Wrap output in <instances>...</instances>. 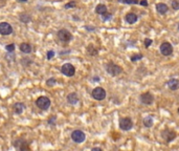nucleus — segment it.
<instances>
[{"instance_id": "obj_1", "label": "nucleus", "mask_w": 179, "mask_h": 151, "mask_svg": "<svg viewBox=\"0 0 179 151\" xmlns=\"http://www.w3.org/2000/svg\"><path fill=\"white\" fill-rule=\"evenodd\" d=\"M14 147L18 151H28L29 150V143L23 137H18L14 142Z\"/></svg>"}, {"instance_id": "obj_2", "label": "nucleus", "mask_w": 179, "mask_h": 151, "mask_svg": "<svg viewBox=\"0 0 179 151\" xmlns=\"http://www.w3.org/2000/svg\"><path fill=\"white\" fill-rule=\"evenodd\" d=\"M106 70L109 74H111L112 77H116V76H119V74L121 72L123 69L121 68V66L116 65L115 63H113V62H109L106 66Z\"/></svg>"}, {"instance_id": "obj_3", "label": "nucleus", "mask_w": 179, "mask_h": 151, "mask_svg": "<svg viewBox=\"0 0 179 151\" xmlns=\"http://www.w3.org/2000/svg\"><path fill=\"white\" fill-rule=\"evenodd\" d=\"M50 100L47 98V97H44V96H42V97H39L38 99H37L36 101V105H37V107L40 108V109L42 110H46L49 108L50 106Z\"/></svg>"}, {"instance_id": "obj_4", "label": "nucleus", "mask_w": 179, "mask_h": 151, "mask_svg": "<svg viewBox=\"0 0 179 151\" xmlns=\"http://www.w3.org/2000/svg\"><path fill=\"white\" fill-rule=\"evenodd\" d=\"M71 140L77 144L83 143L86 140V134L82 130H75L71 132Z\"/></svg>"}, {"instance_id": "obj_5", "label": "nucleus", "mask_w": 179, "mask_h": 151, "mask_svg": "<svg viewBox=\"0 0 179 151\" xmlns=\"http://www.w3.org/2000/svg\"><path fill=\"white\" fill-rule=\"evenodd\" d=\"M91 96L93 99L97 100V101H102L106 98V91L102 87H95L91 92Z\"/></svg>"}, {"instance_id": "obj_6", "label": "nucleus", "mask_w": 179, "mask_h": 151, "mask_svg": "<svg viewBox=\"0 0 179 151\" xmlns=\"http://www.w3.org/2000/svg\"><path fill=\"white\" fill-rule=\"evenodd\" d=\"M61 72L62 74L67 76V77H72L75 74V66L70 63H65L62 67H61Z\"/></svg>"}, {"instance_id": "obj_7", "label": "nucleus", "mask_w": 179, "mask_h": 151, "mask_svg": "<svg viewBox=\"0 0 179 151\" xmlns=\"http://www.w3.org/2000/svg\"><path fill=\"white\" fill-rule=\"evenodd\" d=\"M119 127L121 129L125 130V131H128V130L132 129L133 127V122L130 118H121L119 120Z\"/></svg>"}, {"instance_id": "obj_8", "label": "nucleus", "mask_w": 179, "mask_h": 151, "mask_svg": "<svg viewBox=\"0 0 179 151\" xmlns=\"http://www.w3.org/2000/svg\"><path fill=\"white\" fill-rule=\"evenodd\" d=\"M58 38L60 39L62 42H69L72 39V35L70 34V32L65 28H62L58 32Z\"/></svg>"}, {"instance_id": "obj_9", "label": "nucleus", "mask_w": 179, "mask_h": 151, "mask_svg": "<svg viewBox=\"0 0 179 151\" xmlns=\"http://www.w3.org/2000/svg\"><path fill=\"white\" fill-rule=\"evenodd\" d=\"M13 33V28L8 22H1L0 23V34L2 36H8Z\"/></svg>"}, {"instance_id": "obj_10", "label": "nucleus", "mask_w": 179, "mask_h": 151, "mask_svg": "<svg viewBox=\"0 0 179 151\" xmlns=\"http://www.w3.org/2000/svg\"><path fill=\"white\" fill-rule=\"evenodd\" d=\"M160 52H161L163 56L172 55V52H173V46L171 45V43H169V42H163V43L160 45Z\"/></svg>"}, {"instance_id": "obj_11", "label": "nucleus", "mask_w": 179, "mask_h": 151, "mask_svg": "<svg viewBox=\"0 0 179 151\" xmlns=\"http://www.w3.org/2000/svg\"><path fill=\"white\" fill-rule=\"evenodd\" d=\"M141 102L145 105H151L154 102V96L151 92H143L141 96Z\"/></svg>"}, {"instance_id": "obj_12", "label": "nucleus", "mask_w": 179, "mask_h": 151, "mask_svg": "<svg viewBox=\"0 0 179 151\" xmlns=\"http://www.w3.org/2000/svg\"><path fill=\"white\" fill-rule=\"evenodd\" d=\"M161 137H163L168 143H170V142H172V141L176 137V132L171 129H165L161 132Z\"/></svg>"}, {"instance_id": "obj_13", "label": "nucleus", "mask_w": 179, "mask_h": 151, "mask_svg": "<svg viewBox=\"0 0 179 151\" xmlns=\"http://www.w3.org/2000/svg\"><path fill=\"white\" fill-rule=\"evenodd\" d=\"M156 11L161 15H165V13H168L169 6L165 3H157L156 4Z\"/></svg>"}, {"instance_id": "obj_14", "label": "nucleus", "mask_w": 179, "mask_h": 151, "mask_svg": "<svg viewBox=\"0 0 179 151\" xmlns=\"http://www.w3.org/2000/svg\"><path fill=\"white\" fill-rule=\"evenodd\" d=\"M67 102H68L70 105H75L79 102V97L75 92H71L67 96Z\"/></svg>"}, {"instance_id": "obj_15", "label": "nucleus", "mask_w": 179, "mask_h": 151, "mask_svg": "<svg viewBox=\"0 0 179 151\" xmlns=\"http://www.w3.org/2000/svg\"><path fill=\"white\" fill-rule=\"evenodd\" d=\"M168 86L172 90H177L179 88V80L177 79H171L168 82Z\"/></svg>"}, {"instance_id": "obj_16", "label": "nucleus", "mask_w": 179, "mask_h": 151, "mask_svg": "<svg viewBox=\"0 0 179 151\" xmlns=\"http://www.w3.org/2000/svg\"><path fill=\"white\" fill-rule=\"evenodd\" d=\"M25 109V105L23 103H16L14 105V112L16 114H21Z\"/></svg>"}, {"instance_id": "obj_17", "label": "nucleus", "mask_w": 179, "mask_h": 151, "mask_svg": "<svg viewBox=\"0 0 179 151\" xmlns=\"http://www.w3.org/2000/svg\"><path fill=\"white\" fill-rule=\"evenodd\" d=\"M126 21H127L129 24H133V23H135V22L137 21V15L134 14V13H129V14H127V16H126Z\"/></svg>"}, {"instance_id": "obj_18", "label": "nucleus", "mask_w": 179, "mask_h": 151, "mask_svg": "<svg viewBox=\"0 0 179 151\" xmlns=\"http://www.w3.org/2000/svg\"><path fill=\"white\" fill-rule=\"evenodd\" d=\"M20 50L22 52H24V54H29V52H32L33 48H32V45H30V44L22 43V44H20Z\"/></svg>"}, {"instance_id": "obj_19", "label": "nucleus", "mask_w": 179, "mask_h": 151, "mask_svg": "<svg viewBox=\"0 0 179 151\" xmlns=\"http://www.w3.org/2000/svg\"><path fill=\"white\" fill-rule=\"evenodd\" d=\"M95 12H97V14L105 15L107 13V8H106V6H104V4H99V6L95 8Z\"/></svg>"}, {"instance_id": "obj_20", "label": "nucleus", "mask_w": 179, "mask_h": 151, "mask_svg": "<svg viewBox=\"0 0 179 151\" xmlns=\"http://www.w3.org/2000/svg\"><path fill=\"white\" fill-rule=\"evenodd\" d=\"M143 126L147 127V128H150V127L153 126V118L152 117H146V118L143 119Z\"/></svg>"}, {"instance_id": "obj_21", "label": "nucleus", "mask_w": 179, "mask_h": 151, "mask_svg": "<svg viewBox=\"0 0 179 151\" xmlns=\"http://www.w3.org/2000/svg\"><path fill=\"white\" fill-rule=\"evenodd\" d=\"M119 2L126 3V4H138L139 1L138 0H119Z\"/></svg>"}, {"instance_id": "obj_22", "label": "nucleus", "mask_w": 179, "mask_h": 151, "mask_svg": "<svg viewBox=\"0 0 179 151\" xmlns=\"http://www.w3.org/2000/svg\"><path fill=\"white\" fill-rule=\"evenodd\" d=\"M141 58H143V55H141V54H138V55H133L132 57H131V61H132V62H136V61L141 60Z\"/></svg>"}, {"instance_id": "obj_23", "label": "nucleus", "mask_w": 179, "mask_h": 151, "mask_svg": "<svg viewBox=\"0 0 179 151\" xmlns=\"http://www.w3.org/2000/svg\"><path fill=\"white\" fill-rule=\"evenodd\" d=\"M57 83V81H56V79L55 78H50V79H48L46 81V84H47V86H53Z\"/></svg>"}, {"instance_id": "obj_24", "label": "nucleus", "mask_w": 179, "mask_h": 151, "mask_svg": "<svg viewBox=\"0 0 179 151\" xmlns=\"http://www.w3.org/2000/svg\"><path fill=\"white\" fill-rule=\"evenodd\" d=\"M172 8H174V10H179V0H173L172 1Z\"/></svg>"}, {"instance_id": "obj_25", "label": "nucleus", "mask_w": 179, "mask_h": 151, "mask_svg": "<svg viewBox=\"0 0 179 151\" xmlns=\"http://www.w3.org/2000/svg\"><path fill=\"white\" fill-rule=\"evenodd\" d=\"M5 50H8V52H13L15 50V45L14 44H8L5 46Z\"/></svg>"}, {"instance_id": "obj_26", "label": "nucleus", "mask_w": 179, "mask_h": 151, "mask_svg": "<svg viewBox=\"0 0 179 151\" xmlns=\"http://www.w3.org/2000/svg\"><path fill=\"white\" fill-rule=\"evenodd\" d=\"M56 120H57V118H56L55 115H53V117H51V118L48 120V124H49V125H51V126H55V125H56Z\"/></svg>"}, {"instance_id": "obj_27", "label": "nucleus", "mask_w": 179, "mask_h": 151, "mask_svg": "<svg viewBox=\"0 0 179 151\" xmlns=\"http://www.w3.org/2000/svg\"><path fill=\"white\" fill-rule=\"evenodd\" d=\"M75 6V1H71V2H68L65 4V8H71Z\"/></svg>"}, {"instance_id": "obj_28", "label": "nucleus", "mask_w": 179, "mask_h": 151, "mask_svg": "<svg viewBox=\"0 0 179 151\" xmlns=\"http://www.w3.org/2000/svg\"><path fill=\"white\" fill-rule=\"evenodd\" d=\"M53 56H55V52H53V50H49V52H47V59H48V60L52 59Z\"/></svg>"}, {"instance_id": "obj_29", "label": "nucleus", "mask_w": 179, "mask_h": 151, "mask_svg": "<svg viewBox=\"0 0 179 151\" xmlns=\"http://www.w3.org/2000/svg\"><path fill=\"white\" fill-rule=\"evenodd\" d=\"M111 17H112V15H111V14H108V13H106L105 15H103V20H104V21H106V20H109V19L111 18Z\"/></svg>"}, {"instance_id": "obj_30", "label": "nucleus", "mask_w": 179, "mask_h": 151, "mask_svg": "<svg viewBox=\"0 0 179 151\" xmlns=\"http://www.w3.org/2000/svg\"><path fill=\"white\" fill-rule=\"evenodd\" d=\"M151 44H152V40H151V39H146V40H145V46H146V47H149Z\"/></svg>"}, {"instance_id": "obj_31", "label": "nucleus", "mask_w": 179, "mask_h": 151, "mask_svg": "<svg viewBox=\"0 0 179 151\" xmlns=\"http://www.w3.org/2000/svg\"><path fill=\"white\" fill-rule=\"evenodd\" d=\"M139 3H141V6H148V2H147V0H141V1H139Z\"/></svg>"}, {"instance_id": "obj_32", "label": "nucleus", "mask_w": 179, "mask_h": 151, "mask_svg": "<svg viewBox=\"0 0 179 151\" xmlns=\"http://www.w3.org/2000/svg\"><path fill=\"white\" fill-rule=\"evenodd\" d=\"M91 151H103V149L99 148V147H94V148L91 149Z\"/></svg>"}, {"instance_id": "obj_33", "label": "nucleus", "mask_w": 179, "mask_h": 151, "mask_svg": "<svg viewBox=\"0 0 179 151\" xmlns=\"http://www.w3.org/2000/svg\"><path fill=\"white\" fill-rule=\"evenodd\" d=\"M20 1H24V2H25V1H27V0H20Z\"/></svg>"}, {"instance_id": "obj_34", "label": "nucleus", "mask_w": 179, "mask_h": 151, "mask_svg": "<svg viewBox=\"0 0 179 151\" xmlns=\"http://www.w3.org/2000/svg\"><path fill=\"white\" fill-rule=\"evenodd\" d=\"M178 112H179V108H178Z\"/></svg>"}, {"instance_id": "obj_35", "label": "nucleus", "mask_w": 179, "mask_h": 151, "mask_svg": "<svg viewBox=\"0 0 179 151\" xmlns=\"http://www.w3.org/2000/svg\"><path fill=\"white\" fill-rule=\"evenodd\" d=\"M178 30H179V25H178Z\"/></svg>"}]
</instances>
